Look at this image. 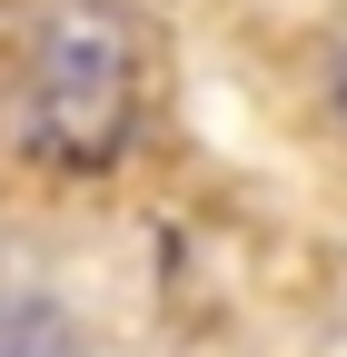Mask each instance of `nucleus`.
<instances>
[{
  "mask_svg": "<svg viewBox=\"0 0 347 357\" xmlns=\"http://www.w3.org/2000/svg\"><path fill=\"white\" fill-rule=\"evenodd\" d=\"M149 119V20L129 0H40L10 70V139L40 169L100 178Z\"/></svg>",
  "mask_w": 347,
  "mask_h": 357,
  "instance_id": "f257e3e1",
  "label": "nucleus"
},
{
  "mask_svg": "<svg viewBox=\"0 0 347 357\" xmlns=\"http://www.w3.org/2000/svg\"><path fill=\"white\" fill-rule=\"evenodd\" d=\"M0 357H90V318L60 288H0Z\"/></svg>",
  "mask_w": 347,
  "mask_h": 357,
  "instance_id": "f03ea898",
  "label": "nucleus"
},
{
  "mask_svg": "<svg viewBox=\"0 0 347 357\" xmlns=\"http://www.w3.org/2000/svg\"><path fill=\"white\" fill-rule=\"evenodd\" d=\"M308 109H318V129L347 149V20L318 40V60H308Z\"/></svg>",
  "mask_w": 347,
  "mask_h": 357,
  "instance_id": "7ed1b4c3",
  "label": "nucleus"
}]
</instances>
